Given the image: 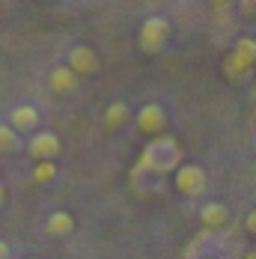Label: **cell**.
I'll return each instance as SVG.
<instances>
[{
  "mask_svg": "<svg viewBox=\"0 0 256 259\" xmlns=\"http://www.w3.org/2000/svg\"><path fill=\"white\" fill-rule=\"evenodd\" d=\"M99 54L93 51L90 45H75L72 51H69V60H66V69L75 75V78H87V75H96L99 72Z\"/></svg>",
  "mask_w": 256,
  "mask_h": 259,
  "instance_id": "277c9868",
  "label": "cell"
},
{
  "mask_svg": "<svg viewBox=\"0 0 256 259\" xmlns=\"http://www.w3.org/2000/svg\"><path fill=\"white\" fill-rule=\"evenodd\" d=\"M182 167V149L173 137H152V143H146V149L140 152L137 164H134V173H155V176H164V173H176Z\"/></svg>",
  "mask_w": 256,
  "mask_h": 259,
  "instance_id": "6da1fadb",
  "label": "cell"
},
{
  "mask_svg": "<svg viewBox=\"0 0 256 259\" xmlns=\"http://www.w3.org/2000/svg\"><path fill=\"white\" fill-rule=\"evenodd\" d=\"M134 122H137V131L140 134H146V137H158L164 125H167V113H164V107L161 104H143L140 110H137V116H134Z\"/></svg>",
  "mask_w": 256,
  "mask_h": 259,
  "instance_id": "5b68a950",
  "label": "cell"
},
{
  "mask_svg": "<svg viewBox=\"0 0 256 259\" xmlns=\"http://www.w3.org/2000/svg\"><path fill=\"white\" fill-rule=\"evenodd\" d=\"M128 104L125 102H110L107 107H104V128L107 131H116V128H122L128 122Z\"/></svg>",
  "mask_w": 256,
  "mask_h": 259,
  "instance_id": "8fae6325",
  "label": "cell"
},
{
  "mask_svg": "<svg viewBox=\"0 0 256 259\" xmlns=\"http://www.w3.org/2000/svg\"><path fill=\"white\" fill-rule=\"evenodd\" d=\"M3 203H6V191H3V185H0V208H3Z\"/></svg>",
  "mask_w": 256,
  "mask_h": 259,
  "instance_id": "d6986e66",
  "label": "cell"
},
{
  "mask_svg": "<svg viewBox=\"0 0 256 259\" xmlns=\"http://www.w3.org/2000/svg\"><path fill=\"white\" fill-rule=\"evenodd\" d=\"M27 259H39V256H27Z\"/></svg>",
  "mask_w": 256,
  "mask_h": 259,
  "instance_id": "ffe728a7",
  "label": "cell"
},
{
  "mask_svg": "<svg viewBox=\"0 0 256 259\" xmlns=\"http://www.w3.org/2000/svg\"><path fill=\"white\" fill-rule=\"evenodd\" d=\"M48 87H51V93H57V96H66V93H72L77 87V78L66 66H54L51 75H48Z\"/></svg>",
  "mask_w": 256,
  "mask_h": 259,
  "instance_id": "30bf717a",
  "label": "cell"
},
{
  "mask_svg": "<svg viewBox=\"0 0 256 259\" xmlns=\"http://www.w3.org/2000/svg\"><path fill=\"white\" fill-rule=\"evenodd\" d=\"M9 256H12V247H9V244L0 238V259H9Z\"/></svg>",
  "mask_w": 256,
  "mask_h": 259,
  "instance_id": "e0dca14e",
  "label": "cell"
},
{
  "mask_svg": "<svg viewBox=\"0 0 256 259\" xmlns=\"http://www.w3.org/2000/svg\"><path fill=\"white\" fill-rule=\"evenodd\" d=\"M241 259H256V247H250V250H247V253H244Z\"/></svg>",
  "mask_w": 256,
  "mask_h": 259,
  "instance_id": "ac0fdd59",
  "label": "cell"
},
{
  "mask_svg": "<svg viewBox=\"0 0 256 259\" xmlns=\"http://www.w3.org/2000/svg\"><path fill=\"white\" fill-rule=\"evenodd\" d=\"M253 116H256V107H253Z\"/></svg>",
  "mask_w": 256,
  "mask_h": 259,
  "instance_id": "7402d4cb",
  "label": "cell"
},
{
  "mask_svg": "<svg viewBox=\"0 0 256 259\" xmlns=\"http://www.w3.org/2000/svg\"><path fill=\"white\" fill-rule=\"evenodd\" d=\"M227 221H230V211H227L224 203H205L200 208V224H203L205 230H221Z\"/></svg>",
  "mask_w": 256,
  "mask_h": 259,
  "instance_id": "9c48e42d",
  "label": "cell"
},
{
  "mask_svg": "<svg viewBox=\"0 0 256 259\" xmlns=\"http://www.w3.org/2000/svg\"><path fill=\"white\" fill-rule=\"evenodd\" d=\"M45 233L54 235V238H66V235L75 233V218L69 214V211H63V208H57L48 214V221H45Z\"/></svg>",
  "mask_w": 256,
  "mask_h": 259,
  "instance_id": "ba28073f",
  "label": "cell"
},
{
  "mask_svg": "<svg viewBox=\"0 0 256 259\" xmlns=\"http://www.w3.org/2000/svg\"><path fill=\"white\" fill-rule=\"evenodd\" d=\"M170 33H173V27L170 21L164 18V15H149L140 30H137V45H140V51L143 54H161L167 48V42H170Z\"/></svg>",
  "mask_w": 256,
  "mask_h": 259,
  "instance_id": "7a4b0ae2",
  "label": "cell"
},
{
  "mask_svg": "<svg viewBox=\"0 0 256 259\" xmlns=\"http://www.w3.org/2000/svg\"><path fill=\"white\" fill-rule=\"evenodd\" d=\"M27 155L33 158V161H54V158L60 155L57 134H51V131H36L30 137V143H27Z\"/></svg>",
  "mask_w": 256,
  "mask_h": 259,
  "instance_id": "8992f818",
  "label": "cell"
},
{
  "mask_svg": "<svg viewBox=\"0 0 256 259\" xmlns=\"http://www.w3.org/2000/svg\"><path fill=\"white\" fill-rule=\"evenodd\" d=\"M176 191L185 194V197H200L205 191V170L200 164H182L179 170H176Z\"/></svg>",
  "mask_w": 256,
  "mask_h": 259,
  "instance_id": "3957f363",
  "label": "cell"
},
{
  "mask_svg": "<svg viewBox=\"0 0 256 259\" xmlns=\"http://www.w3.org/2000/svg\"><path fill=\"white\" fill-rule=\"evenodd\" d=\"M18 149V134L9 128L6 122H0V155H9Z\"/></svg>",
  "mask_w": 256,
  "mask_h": 259,
  "instance_id": "5bb4252c",
  "label": "cell"
},
{
  "mask_svg": "<svg viewBox=\"0 0 256 259\" xmlns=\"http://www.w3.org/2000/svg\"><path fill=\"white\" fill-rule=\"evenodd\" d=\"M244 230H247L250 235H256V208L247 211V218H244Z\"/></svg>",
  "mask_w": 256,
  "mask_h": 259,
  "instance_id": "9a60e30c",
  "label": "cell"
},
{
  "mask_svg": "<svg viewBox=\"0 0 256 259\" xmlns=\"http://www.w3.org/2000/svg\"><path fill=\"white\" fill-rule=\"evenodd\" d=\"M9 128L15 131H33L36 125H39V110L33 107V104H18L12 113H9V122H6Z\"/></svg>",
  "mask_w": 256,
  "mask_h": 259,
  "instance_id": "52a82bcc",
  "label": "cell"
},
{
  "mask_svg": "<svg viewBox=\"0 0 256 259\" xmlns=\"http://www.w3.org/2000/svg\"><path fill=\"white\" fill-rule=\"evenodd\" d=\"M203 259H215V256H203Z\"/></svg>",
  "mask_w": 256,
  "mask_h": 259,
  "instance_id": "44dd1931",
  "label": "cell"
},
{
  "mask_svg": "<svg viewBox=\"0 0 256 259\" xmlns=\"http://www.w3.org/2000/svg\"><path fill=\"white\" fill-rule=\"evenodd\" d=\"M250 72H253V66H256V39H250V36H241L238 42H235V48H230Z\"/></svg>",
  "mask_w": 256,
  "mask_h": 259,
  "instance_id": "7c38bea8",
  "label": "cell"
},
{
  "mask_svg": "<svg viewBox=\"0 0 256 259\" xmlns=\"http://www.w3.org/2000/svg\"><path fill=\"white\" fill-rule=\"evenodd\" d=\"M33 185H51L57 179V161H33Z\"/></svg>",
  "mask_w": 256,
  "mask_h": 259,
  "instance_id": "4fadbf2b",
  "label": "cell"
},
{
  "mask_svg": "<svg viewBox=\"0 0 256 259\" xmlns=\"http://www.w3.org/2000/svg\"><path fill=\"white\" fill-rule=\"evenodd\" d=\"M238 9H241L244 15H256V3H247V0H244V3H238Z\"/></svg>",
  "mask_w": 256,
  "mask_h": 259,
  "instance_id": "2e32d148",
  "label": "cell"
}]
</instances>
